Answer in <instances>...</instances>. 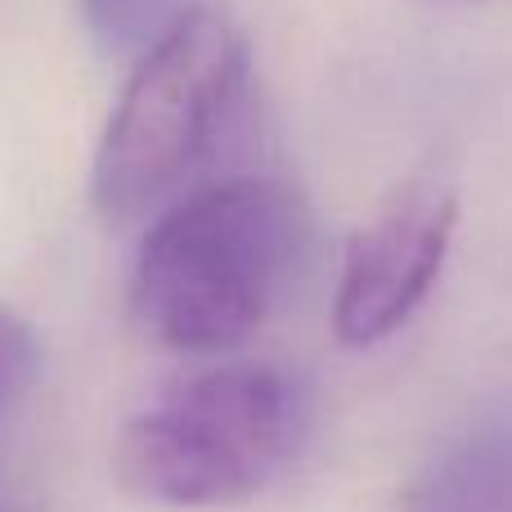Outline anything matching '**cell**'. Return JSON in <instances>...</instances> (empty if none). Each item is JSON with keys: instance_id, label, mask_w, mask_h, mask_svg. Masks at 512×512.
<instances>
[{"instance_id": "cell-1", "label": "cell", "mask_w": 512, "mask_h": 512, "mask_svg": "<svg viewBox=\"0 0 512 512\" xmlns=\"http://www.w3.org/2000/svg\"><path fill=\"white\" fill-rule=\"evenodd\" d=\"M310 248V212L274 176H234L153 216L131 270V310L158 346L221 355L283 306Z\"/></svg>"}, {"instance_id": "cell-2", "label": "cell", "mask_w": 512, "mask_h": 512, "mask_svg": "<svg viewBox=\"0 0 512 512\" xmlns=\"http://www.w3.org/2000/svg\"><path fill=\"white\" fill-rule=\"evenodd\" d=\"M310 387L283 364H216L180 378L117 432L122 490L158 508H230L292 468L310 436Z\"/></svg>"}, {"instance_id": "cell-3", "label": "cell", "mask_w": 512, "mask_h": 512, "mask_svg": "<svg viewBox=\"0 0 512 512\" xmlns=\"http://www.w3.org/2000/svg\"><path fill=\"white\" fill-rule=\"evenodd\" d=\"M248 90V36L216 9L171 18L144 45L90 167L95 212L113 225L162 212L221 144Z\"/></svg>"}, {"instance_id": "cell-4", "label": "cell", "mask_w": 512, "mask_h": 512, "mask_svg": "<svg viewBox=\"0 0 512 512\" xmlns=\"http://www.w3.org/2000/svg\"><path fill=\"white\" fill-rule=\"evenodd\" d=\"M459 198L436 180H409L351 234L333 292V333L364 351L396 337L445 270Z\"/></svg>"}, {"instance_id": "cell-5", "label": "cell", "mask_w": 512, "mask_h": 512, "mask_svg": "<svg viewBox=\"0 0 512 512\" xmlns=\"http://www.w3.org/2000/svg\"><path fill=\"white\" fill-rule=\"evenodd\" d=\"M405 512H512V418L477 423L445 445Z\"/></svg>"}, {"instance_id": "cell-6", "label": "cell", "mask_w": 512, "mask_h": 512, "mask_svg": "<svg viewBox=\"0 0 512 512\" xmlns=\"http://www.w3.org/2000/svg\"><path fill=\"white\" fill-rule=\"evenodd\" d=\"M81 14L104 50H144L162 32L158 0H81Z\"/></svg>"}, {"instance_id": "cell-7", "label": "cell", "mask_w": 512, "mask_h": 512, "mask_svg": "<svg viewBox=\"0 0 512 512\" xmlns=\"http://www.w3.org/2000/svg\"><path fill=\"white\" fill-rule=\"evenodd\" d=\"M36 369V337L14 310L0 306V405L18 396L27 378Z\"/></svg>"}]
</instances>
